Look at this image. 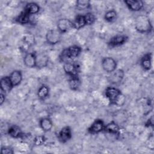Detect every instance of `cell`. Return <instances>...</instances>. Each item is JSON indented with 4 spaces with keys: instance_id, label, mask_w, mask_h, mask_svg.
Segmentation results:
<instances>
[{
    "instance_id": "obj_1",
    "label": "cell",
    "mask_w": 154,
    "mask_h": 154,
    "mask_svg": "<svg viewBox=\"0 0 154 154\" xmlns=\"http://www.w3.org/2000/svg\"><path fill=\"white\" fill-rule=\"evenodd\" d=\"M105 96L110 102L111 104H114L116 105H123L125 102V98L120 90L116 87H108L106 88Z\"/></svg>"
},
{
    "instance_id": "obj_2",
    "label": "cell",
    "mask_w": 154,
    "mask_h": 154,
    "mask_svg": "<svg viewBox=\"0 0 154 154\" xmlns=\"http://www.w3.org/2000/svg\"><path fill=\"white\" fill-rule=\"evenodd\" d=\"M135 27L136 30L140 33L149 32L153 28L150 19L146 15H140L137 17L135 21Z\"/></svg>"
},
{
    "instance_id": "obj_3",
    "label": "cell",
    "mask_w": 154,
    "mask_h": 154,
    "mask_svg": "<svg viewBox=\"0 0 154 154\" xmlns=\"http://www.w3.org/2000/svg\"><path fill=\"white\" fill-rule=\"evenodd\" d=\"M82 51V49L78 45H72L69 46L68 48L65 49L62 52V59L64 60V58L73 59L79 55Z\"/></svg>"
},
{
    "instance_id": "obj_4",
    "label": "cell",
    "mask_w": 154,
    "mask_h": 154,
    "mask_svg": "<svg viewBox=\"0 0 154 154\" xmlns=\"http://www.w3.org/2000/svg\"><path fill=\"white\" fill-rule=\"evenodd\" d=\"M61 33L57 29H51L48 30L46 34V40L48 44L54 45L59 43L61 38Z\"/></svg>"
},
{
    "instance_id": "obj_5",
    "label": "cell",
    "mask_w": 154,
    "mask_h": 154,
    "mask_svg": "<svg viewBox=\"0 0 154 154\" xmlns=\"http://www.w3.org/2000/svg\"><path fill=\"white\" fill-rule=\"evenodd\" d=\"M117 62L112 57H105L102 60V67L107 73H112L116 70Z\"/></svg>"
},
{
    "instance_id": "obj_6",
    "label": "cell",
    "mask_w": 154,
    "mask_h": 154,
    "mask_svg": "<svg viewBox=\"0 0 154 154\" xmlns=\"http://www.w3.org/2000/svg\"><path fill=\"white\" fill-rule=\"evenodd\" d=\"M73 27V22L69 19H60L57 22L58 30L61 33H64L70 30Z\"/></svg>"
},
{
    "instance_id": "obj_7",
    "label": "cell",
    "mask_w": 154,
    "mask_h": 154,
    "mask_svg": "<svg viewBox=\"0 0 154 154\" xmlns=\"http://www.w3.org/2000/svg\"><path fill=\"white\" fill-rule=\"evenodd\" d=\"M63 69L65 73L70 76H78L79 67L75 63L71 61H66L63 65Z\"/></svg>"
},
{
    "instance_id": "obj_8",
    "label": "cell",
    "mask_w": 154,
    "mask_h": 154,
    "mask_svg": "<svg viewBox=\"0 0 154 154\" xmlns=\"http://www.w3.org/2000/svg\"><path fill=\"white\" fill-rule=\"evenodd\" d=\"M105 126V125L102 120L96 119L92 123L91 126L88 128V131L92 134H98L104 131Z\"/></svg>"
},
{
    "instance_id": "obj_9",
    "label": "cell",
    "mask_w": 154,
    "mask_h": 154,
    "mask_svg": "<svg viewBox=\"0 0 154 154\" xmlns=\"http://www.w3.org/2000/svg\"><path fill=\"white\" fill-rule=\"evenodd\" d=\"M72 130L69 126L63 127L59 132L58 138L60 142L64 143L72 138Z\"/></svg>"
},
{
    "instance_id": "obj_10",
    "label": "cell",
    "mask_w": 154,
    "mask_h": 154,
    "mask_svg": "<svg viewBox=\"0 0 154 154\" xmlns=\"http://www.w3.org/2000/svg\"><path fill=\"white\" fill-rule=\"evenodd\" d=\"M0 88L1 92L5 94L8 93L13 88V84L9 78V76H4L0 80Z\"/></svg>"
},
{
    "instance_id": "obj_11",
    "label": "cell",
    "mask_w": 154,
    "mask_h": 154,
    "mask_svg": "<svg viewBox=\"0 0 154 154\" xmlns=\"http://www.w3.org/2000/svg\"><path fill=\"white\" fill-rule=\"evenodd\" d=\"M128 37L125 35H117L112 37L108 42V45L111 47L118 46L125 43Z\"/></svg>"
},
{
    "instance_id": "obj_12",
    "label": "cell",
    "mask_w": 154,
    "mask_h": 154,
    "mask_svg": "<svg viewBox=\"0 0 154 154\" xmlns=\"http://www.w3.org/2000/svg\"><path fill=\"white\" fill-rule=\"evenodd\" d=\"M36 64L35 67L38 69H42L46 67L48 64L49 58L43 53L36 54Z\"/></svg>"
},
{
    "instance_id": "obj_13",
    "label": "cell",
    "mask_w": 154,
    "mask_h": 154,
    "mask_svg": "<svg viewBox=\"0 0 154 154\" xmlns=\"http://www.w3.org/2000/svg\"><path fill=\"white\" fill-rule=\"evenodd\" d=\"M128 8L133 11H138L142 9L144 3L140 0H126L124 1Z\"/></svg>"
},
{
    "instance_id": "obj_14",
    "label": "cell",
    "mask_w": 154,
    "mask_h": 154,
    "mask_svg": "<svg viewBox=\"0 0 154 154\" xmlns=\"http://www.w3.org/2000/svg\"><path fill=\"white\" fill-rule=\"evenodd\" d=\"M36 54L29 52L26 54L23 58V63L25 66L29 68L35 67L36 64Z\"/></svg>"
},
{
    "instance_id": "obj_15",
    "label": "cell",
    "mask_w": 154,
    "mask_h": 154,
    "mask_svg": "<svg viewBox=\"0 0 154 154\" xmlns=\"http://www.w3.org/2000/svg\"><path fill=\"white\" fill-rule=\"evenodd\" d=\"M111 75L109 76V81L112 84H119L122 82L125 73L122 69H117L111 73Z\"/></svg>"
},
{
    "instance_id": "obj_16",
    "label": "cell",
    "mask_w": 154,
    "mask_h": 154,
    "mask_svg": "<svg viewBox=\"0 0 154 154\" xmlns=\"http://www.w3.org/2000/svg\"><path fill=\"white\" fill-rule=\"evenodd\" d=\"M9 78L11 80V82L13 84V87L17 86L19 85L22 80V74L21 71L18 70H15L13 71L10 76Z\"/></svg>"
},
{
    "instance_id": "obj_17",
    "label": "cell",
    "mask_w": 154,
    "mask_h": 154,
    "mask_svg": "<svg viewBox=\"0 0 154 154\" xmlns=\"http://www.w3.org/2000/svg\"><path fill=\"white\" fill-rule=\"evenodd\" d=\"M103 131L108 134L117 135L119 134L120 127L115 122L112 121L105 126Z\"/></svg>"
},
{
    "instance_id": "obj_18",
    "label": "cell",
    "mask_w": 154,
    "mask_h": 154,
    "mask_svg": "<svg viewBox=\"0 0 154 154\" xmlns=\"http://www.w3.org/2000/svg\"><path fill=\"white\" fill-rule=\"evenodd\" d=\"M85 25H87V22L84 15H78L73 22V27L76 29H79Z\"/></svg>"
},
{
    "instance_id": "obj_19",
    "label": "cell",
    "mask_w": 154,
    "mask_h": 154,
    "mask_svg": "<svg viewBox=\"0 0 154 154\" xmlns=\"http://www.w3.org/2000/svg\"><path fill=\"white\" fill-rule=\"evenodd\" d=\"M39 123L40 128L45 132L50 131L53 127L52 122L49 117H44L41 119Z\"/></svg>"
},
{
    "instance_id": "obj_20",
    "label": "cell",
    "mask_w": 154,
    "mask_h": 154,
    "mask_svg": "<svg viewBox=\"0 0 154 154\" xmlns=\"http://www.w3.org/2000/svg\"><path fill=\"white\" fill-rule=\"evenodd\" d=\"M8 134L15 138L21 137L22 136V132L19 126L17 125H11L8 129Z\"/></svg>"
},
{
    "instance_id": "obj_21",
    "label": "cell",
    "mask_w": 154,
    "mask_h": 154,
    "mask_svg": "<svg viewBox=\"0 0 154 154\" xmlns=\"http://www.w3.org/2000/svg\"><path fill=\"white\" fill-rule=\"evenodd\" d=\"M141 65L146 70H149L152 68V54L144 55L141 60Z\"/></svg>"
},
{
    "instance_id": "obj_22",
    "label": "cell",
    "mask_w": 154,
    "mask_h": 154,
    "mask_svg": "<svg viewBox=\"0 0 154 154\" xmlns=\"http://www.w3.org/2000/svg\"><path fill=\"white\" fill-rule=\"evenodd\" d=\"M24 10L30 15L35 14L40 11V7L37 3L31 2L26 4Z\"/></svg>"
},
{
    "instance_id": "obj_23",
    "label": "cell",
    "mask_w": 154,
    "mask_h": 154,
    "mask_svg": "<svg viewBox=\"0 0 154 154\" xmlns=\"http://www.w3.org/2000/svg\"><path fill=\"white\" fill-rule=\"evenodd\" d=\"M30 14L24 10L17 16L16 20L20 24H27L30 21Z\"/></svg>"
},
{
    "instance_id": "obj_24",
    "label": "cell",
    "mask_w": 154,
    "mask_h": 154,
    "mask_svg": "<svg viewBox=\"0 0 154 154\" xmlns=\"http://www.w3.org/2000/svg\"><path fill=\"white\" fill-rule=\"evenodd\" d=\"M70 77L71 78L69 80V88L72 90H76L81 84V81L78 76Z\"/></svg>"
},
{
    "instance_id": "obj_25",
    "label": "cell",
    "mask_w": 154,
    "mask_h": 154,
    "mask_svg": "<svg viewBox=\"0 0 154 154\" xmlns=\"http://www.w3.org/2000/svg\"><path fill=\"white\" fill-rule=\"evenodd\" d=\"M49 93V87L45 85H42L38 90L37 96L40 99H44L48 96Z\"/></svg>"
},
{
    "instance_id": "obj_26",
    "label": "cell",
    "mask_w": 154,
    "mask_h": 154,
    "mask_svg": "<svg viewBox=\"0 0 154 154\" xmlns=\"http://www.w3.org/2000/svg\"><path fill=\"white\" fill-rule=\"evenodd\" d=\"M76 8L79 10L88 9L90 7V1L88 0H78L76 4Z\"/></svg>"
},
{
    "instance_id": "obj_27",
    "label": "cell",
    "mask_w": 154,
    "mask_h": 154,
    "mask_svg": "<svg viewBox=\"0 0 154 154\" xmlns=\"http://www.w3.org/2000/svg\"><path fill=\"white\" fill-rule=\"evenodd\" d=\"M117 17V12L114 10H110L107 11L104 16V19L108 22H112L116 20Z\"/></svg>"
},
{
    "instance_id": "obj_28",
    "label": "cell",
    "mask_w": 154,
    "mask_h": 154,
    "mask_svg": "<svg viewBox=\"0 0 154 154\" xmlns=\"http://www.w3.org/2000/svg\"><path fill=\"white\" fill-rule=\"evenodd\" d=\"M84 16H85V18L86 20L87 25H90L93 24L96 20V16L91 13H87V14H85L84 15Z\"/></svg>"
},
{
    "instance_id": "obj_29",
    "label": "cell",
    "mask_w": 154,
    "mask_h": 154,
    "mask_svg": "<svg viewBox=\"0 0 154 154\" xmlns=\"http://www.w3.org/2000/svg\"><path fill=\"white\" fill-rule=\"evenodd\" d=\"M23 40V42H25L26 44H27L29 46L33 45L34 43V37L30 34L25 35Z\"/></svg>"
},
{
    "instance_id": "obj_30",
    "label": "cell",
    "mask_w": 154,
    "mask_h": 154,
    "mask_svg": "<svg viewBox=\"0 0 154 154\" xmlns=\"http://www.w3.org/2000/svg\"><path fill=\"white\" fill-rule=\"evenodd\" d=\"M1 153L2 154H13L14 151L12 149L8 147H2L1 149Z\"/></svg>"
},
{
    "instance_id": "obj_31",
    "label": "cell",
    "mask_w": 154,
    "mask_h": 154,
    "mask_svg": "<svg viewBox=\"0 0 154 154\" xmlns=\"http://www.w3.org/2000/svg\"><path fill=\"white\" fill-rule=\"evenodd\" d=\"M43 142H44V137L38 136L35 137V138L34 139V143L37 145H40L42 144Z\"/></svg>"
},
{
    "instance_id": "obj_32",
    "label": "cell",
    "mask_w": 154,
    "mask_h": 154,
    "mask_svg": "<svg viewBox=\"0 0 154 154\" xmlns=\"http://www.w3.org/2000/svg\"><path fill=\"white\" fill-rule=\"evenodd\" d=\"M146 126H153V116H152L147 120V122H146Z\"/></svg>"
},
{
    "instance_id": "obj_33",
    "label": "cell",
    "mask_w": 154,
    "mask_h": 154,
    "mask_svg": "<svg viewBox=\"0 0 154 154\" xmlns=\"http://www.w3.org/2000/svg\"><path fill=\"white\" fill-rule=\"evenodd\" d=\"M5 99V93L3 92H1L0 93V105H2L3 103L4 102Z\"/></svg>"
}]
</instances>
